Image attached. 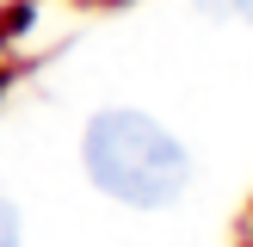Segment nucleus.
Wrapping results in <instances>:
<instances>
[{
    "mask_svg": "<svg viewBox=\"0 0 253 247\" xmlns=\"http://www.w3.org/2000/svg\"><path fill=\"white\" fill-rule=\"evenodd\" d=\"M81 167H86V179L105 198H118L124 210H167L173 198L192 185V155H185V142L167 124H155L148 111H130V105H105V111L86 118Z\"/></svg>",
    "mask_w": 253,
    "mask_h": 247,
    "instance_id": "obj_1",
    "label": "nucleus"
},
{
    "mask_svg": "<svg viewBox=\"0 0 253 247\" xmlns=\"http://www.w3.org/2000/svg\"><path fill=\"white\" fill-rule=\"evenodd\" d=\"M0 247H25V229H19V210H12V198L0 192Z\"/></svg>",
    "mask_w": 253,
    "mask_h": 247,
    "instance_id": "obj_3",
    "label": "nucleus"
},
{
    "mask_svg": "<svg viewBox=\"0 0 253 247\" xmlns=\"http://www.w3.org/2000/svg\"><path fill=\"white\" fill-rule=\"evenodd\" d=\"M198 12H210V19H241V25H253V0H198Z\"/></svg>",
    "mask_w": 253,
    "mask_h": 247,
    "instance_id": "obj_2",
    "label": "nucleus"
}]
</instances>
